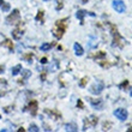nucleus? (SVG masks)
<instances>
[{
  "label": "nucleus",
  "instance_id": "obj_1",
  "mask_svg": "<svg viewBox=\"0 0 132 132\" xmlns=\"http://www.w3.org/2000/svg\"><path fill=\"white\" fill-rule=\"evenodd\" d=\"M67 22H69V18H65V19H60L55 23V28L53 29V35L56 38L63 37L64 32L66 30V27H67Z\"/></svg>",
  "mask_w": 132,
  "mask_h": 132
},
{
  "label": "nucleus",
  "instance_id": "obj_2",
  "mask_svg": "<svg viewBox=\"0 0 132 132\" xmlns=\"http://www.w3.org/2000/svg\"><path fill=\"white\" fill-rule=\"evenodd\" d=\"M111 27V31H112V35H113V47H119V48H122L124 45H125V41H124V38L120 36L119 34L118 29L115 25H109Z\"/></svg>",
  "mask_w": 132,
  "mask_h": 132
},
{
  "label": "nucleus",
  "instance_id": "obj_3",
  "mask_svg": "<svg viewBox=\"0 0 132 132\" xmlns=\"http://www.w3.org/2000/svg\"><path fill=\"white\" fill-rule=\"evenodd\" d=\"M103 88H104L103 82H102V80H97V82H95V83L89 88V91H90L93 95H100L101 93H102V90H103Z\"/></svg>",
  "mask_w": 132,
  "mask_h": 132
},
{
  "label": "nucleus",
  "instance_id": "obj_4",
  "mask_svg": "<svg viewBox=\"0 0 132 132\" xmlns=\"http://www.w3.org/2000/svg\"><path fill=\"white\" fill-rule=\"evenodd\" d=\"M19 21H21V16H19V11L18 10H13L12 13L6 18L7 24H17V23H19Z\"/></svg>",
  "mask_w": 132,
  "mask_h": 132
},
{
  "label": "nucleus",
  "instance_id": "obj_5",
  "mask_svg": "<svg viewBox=\"0 0 132 132\" xmlns=\"http://www.w3.org/2000/svg\"><path fill=\"white\" fill-rule=\"evenodd\" d=\"M112 6H113V9H114L118 13H124L126 11V6H125V4H124L122 0H113Z\"/></svg>",
  "mask_w": 132,
  "mask_h": 132
},
{
  "label": "nucleus",
  "instance_id": "obj_6",
  "mask_svg": "<svg viewBox=\"0 0 132 132\" xmlns=\"http://www.w3.org/2000/svg\"><path fill=\"white\" fill-rule=\"evenodd\" d=\"M113 114H114L115 117L119 119V120H121V121L126 120V119H127V117H129L127 111H126V109H124V108H118V109H115Z\"/></svg>",
  "mask_w": 132,
  "mask_h": 132
},
{
  "label": "nucleus",
  "instance_id": "obj_7",
  "mask_svg": "<svg viewBox=\"0 0 132 132\" xmlns=\"http://www.w3.org/2000/svg\"><path fill=\"white\" fill-rule=\"evenodd\" d=\"M88 120H85V122H88V127H95L98 122V118L95 115H90L89 118H87Z\"/></svg>",
  "mask_w": 132,
  "mask_h": 132
},
{
  "label": "nucleus",
  "instance_id": "obj_8",
  "mask_svg": "<svg viewBox=\"0 0 132 132\" xmlns=\"http://www.w3.org/2000/svg\"><path fill=\"white\" fill-rule=\"evenodd\" d=\"M28 109H29V112L31 113V115L36 114V112H37V101H35V100L30 101V102H29V106H28Z\"/></svg>",
  "mask_w": 132,
  "mask_h": 132
},
{
  "label": "nucleus",
  "instance_id": "obj_9",
  "mask_svg": "<svg viewBox=\"0 0 132 132\" xmlns=\"http://www.w3.org/2000/svg\"><path fill=\"white\" fill-rule=\"evenodd\" d=\"M90 103L95 109H102V107H103V101L101 100V98H98V100H93V98H91Z\"/></svg>",
  "mask_w": 132,
  "mask_h": 132
},
{
  "label": "nucleus",
  "instance_id": "obj_10",
  "mask_svg": "<svg viewBox=\"0 0 132 132\" xmlns=\"http://www.w3.org/2000/svg\"><path fill=\"white\" fill-rule=\"evenodd\" d=\"M73 48H75V54L76 55H78V56H82L84 54V51H83V48H82V46L78 43V42H76L75 45H73Z\"/></svg>",
  "mask_w": 132,
  "mask_h": 132
},
{
  "label": "nucleus",
  "instance_id": "obj_11",
  "mask_svg": "<svg viewBox=\"0 0 132 132\" xmlns=\"http://www.w3.org/2000/svg\"><path fill=\"white\" fill-rule=\"evenodd\" d=\"M87 14H88V11H85V10H78V11H77L76 17L80 21V24H83V22H84V17H85Z\"/></svg>",
  "mask_w": 132,
  "mask_h": 132
},
{
  "label": "nucleus",
  "instance_id": "obj_12",
  "mask_svg": "<svg viewBox=\"0 0 132 132\" xmlns=\"http://www.w3.org/2000/svg\"><path fill=\"white\" fill-rule=\"evenodd\" d=\"M22 36H23V30H21V28L14 29L13 31H12V37H13L14 40H21Z\"/></svg>",
  "mask_w": 132,
  "mask_h": 132
},
{
  "label": "nucleus",
  "instance_id": "obj_13",
  "mask_svg": "<svg viewBox=\"0 0 132 132\" xmlns=\"http://www.w3.org/2000/svg\"><path fill=\"white\" fill-rule=\"evenodd\" d=\"M65 130L66 131H72V132H76L78 131V126L76 125V124H66L65 125Z\"/></svg>",
  "mask_w": 132,
  "mask_h": 132
},
{
  "label": "nucleus",
  "instance_id": "obj_14",
  "mask_svg": "<svg viewBox=\"0 0 132 132\" xmlns=\"http://www.w3.org/2000/svg\"><path fill=\"white\" fill-rule=\"evenodd\" d=\"M96 46H97V38L94 37V36H91L90 41H89V43H88V47H89V48H95Z\"/></svg>",
  "mask_w": 132,
  "mask_h": 132
},
{
  "label": "nucleus",
  "instance_id": "obj_15",
  "mask_svg": "<svg viewBox=\"0 0 132 132\" xmlns=\"http://www.w3.org/2000/svg\"><path fill=\"white\" fill-rule=\"evenodd\" d=\"M1 46H5V47H7V48L10 49L11 52L13 51V45H12V42H11V40H9V38H6L5 41L1 43Z\"/></svg>",
  "mask_w": 132,
  "mask_h": 132
},
{
  "label": "nucleus",
  "instance_id": "obj_16",
  "mask_svg": "<svg viewBox=\"0 0 132 132\" xmlns=\"http://www.w3.org/2000/svg\"><path fill=\"white\" fill-rule=\"evenodd\" d=\"M19 72H22V65L19 64V65H16L14 67H12V75L13 76H17Z\"/></svg>",
  "mask_w": 132,
  "mask_h": 132
},
{
  "label": "nucleus",
  "instance_id": "obj_17",
  "mask_svg": "<svg viewBox=\"0 0 132 132\" xmlns=\"http://www.w3.org/2000/svg\"><path fill=\"white\" fill-rule=\"evenodd\" d=\"M46 113L49 115H52V118L54 119V120H56V119L60 117L59 113H58V112H54V111H48V109H46Z\"/></svg>",
  "mask_w": 132,
  "mask_h": 132
},
{
  "label": "nucleus",
  "instance_id": "obj_18",
  "mask_svg": "<svg viewBox=\"0 0 132 132\" xmlns=\"http://www.w3.org/2000/svg\"><path fill=\"white\" fill-rule=\"evenodd\" d=\"M53 45H49V43H43V45H41V47H40V49H41L42 52H47V51H49V49L52 48Z\"/></svg>",
  "mask_w": 132,
  "mask_h": 132
},
{
  "label": "nucleus",
  "instance_id": "obj_19",
  "mask_svg": "<svg viewBox=\"0 0 132 132\" xmlns=\"http://www.w3.org/2000/svg\"><path fill=\"white\" fill-rule=\"evenodd\" d=\"M43 11H38L37 12V16H36V21H40V22H43Z\"/></svg>",
  "mask_w": 132,
  "mask_h": 132
},
{
  "label": "nucleus",
  "instance_id": "obj_20",
  "mask_svg": "<svg viewBox=\"0 0 132 132\" xmlns=\"http://www.w3.org/2000/svg\"><path fill=\"white\" fill-rule=\"evenodd\" d=\"M29 131H31V132H38V131H40V129H38L37 125H35V124H31V125L29 126Z\"/></svg>",
  "mask_w": 132,
  "mask_h": 132
},
{
  "label": "nucleus",
  "instance_id": "obj_21",
  "mask_svg": "<svg viewBox=\"0 0 132 132\" xmlns=\"http://www.w3.org/2000/svg\"><path fill=\"white\" fill-rule=\"evenodd\" d=\"M1 9H3V11H5V12H6V11H9V10H10V4H7V3H5V1H4V4L1 5Z\"/></svg>",
  "mask_w": 132,
  "mask_h": 132
},
{
  "label": "nucleus",
  "instance_id": "obj_22",
  "mask_svg": "<svg viewBox=\"0 0 132 132\" xmlns=\"http://www.w3.org/2000/svg\"><path fill=\"white\" fill-rule=\"evenodd\" d=\"M87 82H88V78H87V77L82 78V80L79 82V87L80 88H84V87H85V84H87Z\"/></svg>",
  "mask_w": 132,
  "mask_h": 132
},
{
  "label": "nucleus",
  "instance_id": "obj_23",
  "mask_svg": "<svg viewBox=\"0 0 132 132\" xmlns=\"http://www.w3.org/2000/svg\"><path fill=\"white\" fill-rule=\"evenodd\" d=\"M56 4H58V5H56V11H59V10H61V9H63L64 7V5H63V1H59V0H56Z\"/></svg>",
  "mask_w": 132,
  "mask_h": 132
},
{
  "label": "nucleus",
  "instance_id": "obj_24",
  "mask_svg": "<svg viewBox=\"0 0 132 132\" xmlns=\"http://www.w3.org/2000/svg\"><path fill=\"white\" fill-rule=\"evenodd\" d=\"M30 75H31V72H30L29 70H24V71H23V76H24V79H27V78H28Z\"/></svg>",
  "mask_w": 132,
  "mask_h": 132
},
{
  "label": "nucleus",
  "instance_id": "obj_25",
  "mask_svg": "<svg viewBox=\"0 0 132 132\" xmlns=\"http://www.w3.org/2000/svg\"><path fill=\"white\" fill-rule=\"evenodd\" d=\"M127 85H129V82H127V80H124V82L119 85V88H120V89H124V88H126Z\"/></svg>",
  "mask_w": 132,
  "mask_h": 132
},
{
  "label": "nucleus",
  "instance_id": "obj_26",
  "mask_svg": "<svg viewBox=\"0 0 132 132\" xmlns=\"http://www.w3.org/2000/svg\"><path fill=\"white\" fill-rule=\"evenodd\" d=\"M24 59L28 61V63H30L32 59V54H27V55H24Z\"/></svg>",
  "mask_w": 132,
  "mask_h": 132
},
{
  "label": "nucleus",
  "instance_id": "obj_27",
  "mask_svg": "<svg viewBox=\"0 0 132 132\" xmlns=\"http://www.w3.org/2000/svg\"><path fill=\"white\" fill-rule=\"evenodd\" d=\"M109 126H111V122H104V125H103V130H109L108 129V127H109Z\"/></svg>",
  "mask_w": 132,
  "mask_h": 132
},
{
  "label": "nucleus",
  "instance_id": "obj_28",
  "mask_svg": "<svg viewBox=\"0 0 132 132\" xmlns=\"http://www.w3.org/2000/svg\"><path fill=\"white\" fill-rule=\"evenodd\" d=\"M77 106H78L79 108H83L84 107V106H83V102H82L80 100H78V102H77Z\"/></svg>",
  "mask_w": 132,
  "mask_h": 132
},
{
  "label": "nucleus",
  "instance_id": "obj_29",
  "mask_svg": "<svg viewBox=\"0 0 132 132\" xmlns=\"http://www.w3.org/2000/svg\"><path fill=\"white\" fill-rule=\"evenodd\" d=\"M47 63V58H42L41 59V64H46Z\"/></svg>",
  "mask_w": 132,
  "mask_h": 132
},
{
  "label": "nucleus",
  "instance_id": "obj_30",
  "mask_svg": "<svg viewBox=\"0 0 132 132\" xmlns=\"http://www.w3.org/2000/svg\"><path fill=\"white\" fill-rule=\"evenodd\" d=\"M41 79H42V80L46 79V73H42V75H41Z\"/></svg>",
  "mask_w": 132,
  "mask_h": 132
},
{
  "label": "nucleus",
  "instance_id": "obj_31",
  "mask_svg": "<svg viewBox=\"0 0 132 132\" xmlns=\"http://www.w3.org/2000/svg\"><path fill=\"white\" fill-rule=\"evenodd\" d=\"M3 4H4V0H0V6H1Z\"/></svg>",
  "mask_w": 132,
  "mask_h": 132
},
{
  "label": "nucleus",
  "instance_id": "obj_32",
  "mask_svg": "<svg viewBox=\"0 0 132 132\" xmlns=\"http://www.w3.org/2000/svg\"><path fill=\"white\" fill-rule=\"evenodd\" d=\"M3 72V67H1V66H0V73Z\"/></svg>",
  "mask_w": 132,
  "mask_h": 132
},
{
  "label": "nucleus",
  "instance_id": "obj_33",
  "mask_svg": "<svg viewBox=\"0 0 132 132\" xmlns=\"http://www.w3.org/2000/svg\"><path fill=\"white\" fill-rule=\"evenodd\" d=\"M82 1H83V3H88V0H82Z\"/></svg>",
  "mask_w": 132,
  "mask_h": 132
},
{
  "label": "nucleus",
  "instance_id": "obj_34",
  "mask_svg": "<svg viewBox=\"0 0 132 132\" xmlns=\"http://www.w3.org/2000/svg\"><path fill=\"white\" fill-rule=\"evenodd\" d=\"M130 94H131V96H132V90H131V93H130Z\"/></svg>",
  "mask_w": 132,
  "mask_h": 132
},
{
  "label": "nucleus",
  "instance_id": "obj_35",
  "mask_svg": "<svg viewBox=\"0 0 132 132\" xmlns=\"http://www.w3.org/2000/svg\"><path fill=\"white\" fill-rule=\"evenodd\" d=\"M43 1H48V0H43Z\"/></svg>",
  "mask_w": 132,
  "mask_h": 132
},
{
  "label": "nucleus",
  "instance_id": "obj_36",
  "mask_svg": "<svg viewBox=\"0 0 132 132\" xmlns=\"http://www.w3.org/2000/svg\"><path fill=\"white\" fill-rule=\"evenodd\" d=\"M0 119H1V115H0Z\"/></svg>",
  "mask_w": 132,
  "mask_h": 132
}]
</instances>
